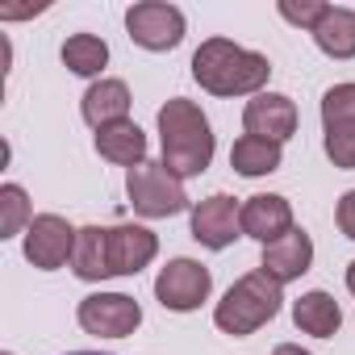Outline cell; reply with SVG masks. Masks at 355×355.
<instances>
[{"label": "cell", "instance_id": "obj_22", "mask_svg": "<svg viewBox=\"0 0 355 355\" xmlns=\"http://www.w3.org/2000/svg\"><path fill=\"white\" fill-rule=\"evenodd\" d=\"M322 125L338 130V125H355V84H334L322 96Z\"/></svg>", "mask_w": 355, "mask_h": 355}, {"label": "cell", "instance_id": "obj_24", "mask_svg": "<svg viewBox=\"0 0 355 355\" xmlns=\"http://www.w3.org/2000/svg\"><path fill=\"white\" fill-rule=\"evenodd\" d=\"M326 9L330 5H322V0H301V5H297V0H280V17L284 21H293V26H301V30H318V21L326 17Z\"/></svg>", "mask_w": 355, "mask_h": 355}, {"label": "cell", "instance_id": "obj_15", "mask_svg": "<svg viewBox=\"0 0 355 355\" xmlns=\"http://www.w3.org/2000/svg\"><path fill=\"white\" fill-rule=\"evenodd\" d=\"M96 150H101V159H109L117 167H138L146 159V134L134 121H117V125L96 130Z\"/></svg>", "mask_w": 355, "mask_h": 355}, {"label": "cell", "instance_id": "obj_7", "mask_svg": "<svg viewBox=\"0 0 355 355\" xmlns=\"http://www.w3.org/2000/svg\"><path fill=\"white\" fill-rule=\"evenodd\" d=\"M80 326L96 338H125L142 326V305L125 293H92L80 301Z\"/></svg>", "mask_w": 355, "mask_h": 355}, {"label": "cell", "instance_id": "obj_8", "mask_svg": "<svg viewBox=\"0 0 355 355\" xmlns=\"http://www.w3.org/2000/svg\"><path fill=\"white\" fill-rule=\"evenodd\" d=\"M76 239H80V230H71L67 218H59V214H38V218L30 222V230H26V259H30L34 268H42V272H55V268L71 263Z\"/></svg>", "mask_w": 355, "mask_h": 355}, {"label": "cell", "instance_id": "obj_28", "mask_svg": "<svg viewBox=\"0 0 355 355\" xmlns=\"http://www.w3.org/2000/svg\"><path fill=\"white\" fill-rule=\"evenodd\" d=\"M67 355H101V351H67Z\"/></svg>", "mask_w": 355, "mask_h": 355}, {"label": "cell", "instance_id": "obj_9", "mask_svg": "<svg viewBox=\"0 0 355 355\" xmlns=\"http://www.w3.org/2000/svg\"><path fill=\"white\" fill-rule=\"evenodd\" d=\"M243 234V205L226 193H214L205 197L197 209H193V239L209 251H226L234 239Z\"/></svg>", "mask_w": 355, "mask_h": 355}, {"label": "cell", "instance_id": "obj_17", "mask_svg": "<svg viewBox=\"0 0 355 355\" xmlns=\"http://www.w3.org/2000/svg\"><path fill=\"white\" fill-rule=\"evenodd\" d=\"M293 322H297V330H305V334H313V338H330V334L343 326V309H338V301H334L330 293L313 288V293H305V297L293 305Z\"/></svg>", "mask_w": 355, "mask_h": 355}, {"label": "cell", "instance_id": "obj_23", "mask_svg": "<svg viewBox=\"0 0 355 355\" xmlns=\"http://www.w3.org/2000/svg\"><path fill=\"white\" fill-rule=\"evenodd\" d=\"M326 155L334 167L351 171L355 167V125H338V130H326Z\"/></svg>", "mask_w": 355, "mask_h": 355}, {"label": "cell", "instance_id": "obj_6", "mask_svg": "<svg viewBox=\"0 0 355 355\" xmlns=\"http://www.w3.org/2000/svg\"><path fill=\"white\" fill-rule=\"evenodd\" d=\"M125 30L142 51H175L184 42V13L163 0H142V5H130Z\"/></svg>", "mask_w": 355, "mask_h": 355}, {"label": "cell", "instance_id": "obj_5", "mask_svg": "<svg viewBox=\"0 0 355 355\" xmlns=\"http://www.w3.org/2000/svg\"><path fill=\"white\" fill-rule=\"evenodd\" d=\"M209 288H214V276L205 263L197 259H171L159 276H155V297L163 309L171 313H189V309H201V301H209Z\"/></svg>", "mask_w": 355, "mask_h": 355}, {"label": "cell", "instance_id": "obj_16", "mask_svg": "<svg viewBox=\"0 0 355 355\" xmlns=\"http://www.w3.org/2000/svg\"><path fill=\"white\" fill-rule=\"evenodd\" d=\"M71 272L80 280H88V284L113 276V263H109V230H101V226H84L80 230L76 255H71Z\"/></svg>", "mask_w": 355, "mask_h": 355}, {"label": "cell", "instance_id": "obj_29", "mask_svg": "<svg viewBox=\"0 0 355 355\" xmlns=\"http://www.w3.org/2000/svg\"><path fill=\"white\" fill-rule=\"evenodd\" d=\"M5 355H13V351H5Z\"/></svg>", "mask_w": 355, "mask_h": 355}, {"label": "cell", "instance_id": "obj_12", "mask_svg": "<svg viewBox=\"0 0 355 355\" xmlns=\"http://www.w3.org/2000/svg\"><path fill=\"white\" fill-rule=\"evenodd\" d=\"M309 263H313V239L305 230H288L284 239H276V243L263 247L259 272H268L272 280L288 284V280H301L309 272Z\"/></svg>", "mask_w": 355, "mask_h": 355}, {"label": "cell", "instance_id": "obj_20", "mask_svg": "<svg viewBox=\"0 0 355 355\" xmlns=\"http://www.w3.org/2000/svg\"><path fill=\"white\" fill-rule=\"evenodd\" d=\"M63 63L76 71V76H101V67L109 63V46L105 38L96 34H71L63 42Z\"/></svg>", "mask_w": 355, "mask_h": 355}, {"label": "cell", "instance_id": "obj_2", "mask_svg": "<svg viewBox=\"0 0 355 355\" xmlns=\"http://www.w3.org/2000/svg\"><path fill=\"white\" fill-rule=\"evenodd\" d=\"M159 138H163V167L171 175H201L214 163V130L209 117L201 113V105L184 101V96H171L159 109Z\"/></svg>", "mask_w": 355, "mask_h": 355}, {"label": "cell", "instance_id": "obj_25", "mask_svg": "<svg viewBox=\"0 0 355 355\" xmlns=\"http://www.w3.org/2000/svg\"><path fill=\"white\" fill-rule=\"evenodd\" d=\"M334 218H338V230H343V234L355 243V189H351V193L338 201V214H334Z\"/></svg>", "mask_w": 355, "mask_h": 355}, {"label": "cell", "instance_id": "obj_11", "mask_svg": "<svg viewBox=\"0 0 355 355\" xmlns=\"http://www.w3.org/2000/svg\"><path fill=\"white\" fill-rule=\"evenodd\" d=\"M288 230H297L293 226V205L284 201V197H276V193H259V197H251L247 205H243V234L247 239H255V243H276V239H284Z\"/></svg>", "mask_w": 355, "mask_h": 355}, {"label": "cell", "instance_id": "obj_10", "mask_svg": "<svg viewBox=\"0 0 355 355\" xmlns=\"http://www.w3.org/2000/svg\"><path fill=\"white\" fill-rule=\"evenodd\" d=\"M243 125H247V134H255V138L284 142V138H293V130H297V105H293L284 92H259V96L247 101Z\"/></svg>", "mask_w": 355, "mask_h": 355}, {"label": "cell", "instance_id": "obj_3", "mask_svg": "<svg viewBox=\"0 0 355 355\" xmlns=\"http://www.w3.org/2000/svg\"><path fill=\"white\" fill-rule=\"evenodd\" d=\"M280 288H284V284L272 280L268 272H247V276H239V280L230 284V293H226V297L218 301V309H214L218 330H226V334H234V338L255 334L259 326H268V322L280 313V301H284Z\"/></svg>", "mask_w": 355, "mask_h": 355}, {"label": "cell", "instance_id": "obj_27", "mask_svg": "<svg viewBox=\"0 0 355 355\" xmlns=\"http://www.w3.org/2000/svg\"><path fill=\"white\" fill-rule=\"evenodd\" d=\"M347 288H351V293H355V259H351V263H347Z\"/></svg>", "mask_w": 355, "mask_h": 355}, {"label": "cell", "instance_id": "obj_21", "mask_svg": "<svg viewBox=\"0 0 355 355\" xmlns=\"http://www.w3.org/2000/svg\"><path fill=\"white\" fill-rule=\"evenodd\" d=\"M30 201L21 184H5L0 189V239H13L21 230H30Z\"/></svg>", "mask_w": 355, "mask_h": 355}, {"label": "cell", "instance_id": "obj_14", "mask_svg": "<svg viewBox=\"0 0 355 355\" xmlns=\"http://www.w3.org/2000/svg\"><path fill=\"white\" fill-rule=\"evenodd\" d=\"M84 121L92 130H105V125H117V121H130V88L121 80H101L84 92Z\"/></svg>", "mask_w": 355, "mask_h": 355}, {"label": "cell", "instance_id": "obj_13", "mask_svg": "<svg viewBox=\"0 0 355 355\" xmlns=\"http://www.w3.org/2000/svg\"><path fill=\"white\" fill-rule=\"evenodd\" d=\"M159 255V239L146 226H113L109 230V263L113 276H138Z\"/></svg>", "mask_w": 355, "mask_h": 355}, {"label": "cell", "instance_id": "obj_26", "mask_svg": "<svg viewBox=\"0 0 355 355\" xmlns=\"http://www.w3.org/2000/svg\"><path fill=\"white\" fill-rule=\"evenodd\" d=\"M272 355H309V351H301V347H293V343H280Z\"/></svg>", "mask_w": 355, "mask_h": 355}, {"label": "cell", "instance_id": "obj_4", "mask_svg": "<svg viewBox=\"0 0 355 355\" xmlns=\"http://www.w3.org/2000/svg\"><path fill=\"white\" fill-rule=\"evenodd\" d=\"M125 193H130V205L142 218H171V214H184L189 209L184 180H180V175H171L163 163H150V159H142L138 167H130Z\"/></svg>", "mask_w": 355, "mask_h": 355}, {"label": "cell", "instance_id": "obj_18", "mask_svg": "<svg viewBox=\"0 0 355 355\" xmlns=\"http://www.w3.org/2000/svg\"><path fill=\"white\" fill-rule=\"evenodd\" d=\"M313 42L330 59H355V9H343V5L334 9L330 5L326 17L313 30Z\"/></svg>", "mask_w": 355, "mask_h": 355}, {"label": "cell", "instance_id": "obj_1", "mask_svg": "<svg viewBox=\"0 0 355 355\" xmlns=\"http://www.w3.org/2000/svg\"><path fill=\"white\" fill-rule=\"evenodd\" d=\"M272 76L268 55L247 51L230 38H209L193 55V80L214 96H259Z\"/></svg>", "mask_w": 355, "mask_h": 355}, {"label": "cell", "instance_id": "obj_19", "mask_svg": "<svg viewBox=\"0 0 355 355\" xmlns=\"http://www.w3.org/2000/svg\"><path fill=\"white\" fill-rule=\"evenodd\" d=\"M280 159H284L280 142H268V138H255V134H243L230 146V167L239 175H251V180H255V175H272L280 167Z\"/></svg>", "mask_w": 355, "mask_h": 355}]
</instances>
